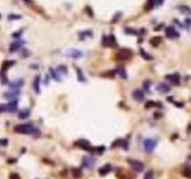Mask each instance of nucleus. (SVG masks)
Segmentation results:
<instances>
[{
    "label": "nucleus",
    "mask_w": 191,
    "mask_h": 179,
    "mask_svg": "<svg viewBox=\"0 0 191 179\" xmlns=\"http://www.w3.org/2000/svg\"><path fill=\"white\" fill-rule=\"evenodd\" d=\"M14 131L18 133L21 134H34V135H39V130L37 129L35 127L32 126L30 124H21V125H17L14 128Z\"/></svg>",
    "instance_id": "1"
},
{
    "label": "nucleus",
    "mask_w": 191,
    "mask_h": 179,
    "mask_svg": "<svg viewBox=\"0 0 191 179\" xmlns=\"http://www.w3.org/2000/svg\"><path fill=\"white\" fill-rule=\"evenodd\" d=\"M132 56V52L128 49H120L117 53V59L119 61H126L131 59Z\"/></svg>",
    "instance_id": "2"
},
{
    "label": "nucleus",
    "mask_w": 191,
    "mask_h": 179,
    "mask_svg": "<svg viewBox=\"0 0 191 179\" xmlns=\"http://www.w3.org/2000/svg\"><path fill=\"white\" fill-rule=\"evenodd\" d=\"M95 165V160L91 156H84L82 159V166L86 169L91 170Z\"/></svg>",
    "instance_id": "3"
},
{
    "label": "nucleus",
    "mask_w": 191,
    "mask_h": 179,
    "mask_svg": "<svg viewBox=\"0 0 191 179\" xmlns=\"http://www.w3.org/2000/svg\"><path fill=\"white\" fill-rule=\"evenodd\" d=\"M129 163H130L131 167L132 168V170H134L135 172L140 173L143 172L145 169V165L143 164V162H141L140 160H129Z\"/></svg>",
    "instance_id": "4"
},
{
    "label": "nucleus",
    "mask_w": 191,
    "mask_h": 179,
    "mask_svg": "<svg viewBox=\"0 0 191 179\" xmlns=\"http://www.w3.org/2000/svg\"><path fill=\"white\" fill-rule=\"evenodd\" d=\"M157 146V141L152 138H148V139H145L144 142V147L145 150L146 152H152L154 148Z\"/></svg>",
    "instance_id": "5"
},
{
    "label": "nucleus",
    "mask_w": 191,
    "mask_h": 179,
    "mask_svg": "<svg viewBox=\"0 0 191 179\" xmlns=\"http://www.w3.org/2000/svg\"><path fill=\"white\" fill-rule=\"evenodd\" d=\"M103 45L105 47H116V38H115L113 35H110L109 37H105L104 35L103 37Z\"/></svg>",
    "instance_id": "6"
},
{
    "label": "nucleus",
    "mask_w": 191,
    "mask_h": 179,
    "mask_svg": "<svg viewBox=\"0 0 191 179\" xmlns=\"http://www.w3.org/2000/svg\"><path fill=\"white\" fill-rule=\"evenodd\" d=\"M20 94V91L19 90H12V89H10V91L4 93V98H6V99L10 100V101H13V100H16V98L19 96Z\"/></svg>",
    "instance_id": "7"
},
{
    "label": "nucleus",
    "mask_w": 191,
    "mask_h": 179,
    "mask_svg": "<svg viewBox=\"0 0 191 179\" xmlns=\"http://www.w3.org/2000/svg\"><path fill=\"white\" fill-rule=\"evenodd\" d=\"M165 35L169 38H177L180 35L179 33L177 32V30L174 27H172V26H169V27L165 29Z\"/></svg>",
    "instance_id": "8"
},
{
    "label": "nucleus",
    "mask_w": 191,
    "mask_h": 179,
    "mask_svg": "<svg viewBox=\"0 0 191 179\" xmlns=\"http://www.w3.org/2000/svg\"><path fill=\"white\" fill-rule=\"evenodd\" d=\"M132 96H133V99L136 100L137 102H142V101H144V99H145L144 92L142 91V90H139V89L135 90V91L132 92Z\"/></svg>",
    "instance_id": "9"
},
{
    "label": "nucleus",
    "mask_w": 191,
    "mask_h": 179,
    "mask_svg": "<svg viewBox=\"0 0 191 179\" xmlns=\"http://www.w3.org/2000/svg\"><path fill=\"white\" fill-rule=\"evenodd\" d=\"M165 78L168 79L171 83L174 84V85H178L180 81V76L175 73V74H171V75H167L165 76Z\"/></svg>",
    "instance_id": "10"
},
{
    "label": "nucleus",
    "mask_w": 191,
    "mask_h": 179,
    "mask_svg": "<svg viewBox=\"0 0 191 179\" xmlns=\"http://www.w3.org/2000/svg\"><path fill=\"white\" fill-rule=\"evenodd\" d=\"M67 56L74 58V59H78V58H80L82 56V51L78 50V49H72V50H69L67 51Z\"/></svg>",
    "instance_id": "11"
},
{
    "label": "nucleus",
    "mask_w": 191,
    "mask_h": 179,
    "mask_svg": "<svg viewBox=\"0 0 191 179\" xmlns=\"http://www.w3.org/2000/svg\"><path fill=\"white\" fill-rule=\"evenodd\" d=\"M157 91L161 93H167L171 91V87L167 83H159L157 86Z\"/></svg>",
    "instance_id": "12"
},
{
    "label": "nucleus",
    "mask_w": 191,
    "mask_h": 179,
    "mask_svg": "<svg viewBox=\"0 0 191 179\" xmlns=\"http://www.w3.org/2000/svg\"><path fill=\"white\" fill-rule=\"evenodd\" d=\"M24 43V41H23V40H17V41L11 43L10 46V51L14 52V51H18L19 49H21V46H23Z\"/></svg>",
    "instance_id": "13"
},
{
    "label": "nucleus",
    "mask_w": 191,
    "mask_h": 179,
    "mask_svg": "<svg viewBox=\"0 0 191 179\" xmlns=\"http://www.w3.org/2000/svg\"><path fill=\"white\" fill-rule=\"evenodd\" d=\"M18 108V102L17 100L10 101L8 104H6V111L8 112H14Z\"/></svg>",
    "instance_id": "14"
},
{
    "label": "nucleus",
    "mask_w": 191,
    "mask_h": 179,
    "mask_svg": "<svg viewBox=\"0 0 191 179\" xmlns=\"http://www.w3.org/2000/svg\"><path fill=\"white\" fill-rule=\"evenodd\" d=\"M77 145L83 148L84 150H91V143L89 142L88 140H79L78 141Z\"/></svg>",
    "instance_id": "15"
},
{
    "label": "nucleus",
    "mask_w": 191,
    "mask_h": 179,
    "mask_svg": "<svg viewBox=\"0 0 191 179\" xmlns=\"http://www.w3.org/2000/svg\"><path fill=\"white\" fill-rule=\"evenodd\" d=\"M111 170H112V166H111V164L109 163H106L105 165H104L103 167H101L99 169V173L100 176H106L107 173H109L111 172Z\"/></svg>",
    "instance_id": "16"
},
{
    "label": "nucleus",
    "mask_w": 191,
    "mask_h": 179,
    "mask_svg": "<svg viewBox=\"0 0 191 179\" xmlns=\"http://www.w3.org/2000/svg\"><path fill=\"white\" fill-rule=\"evenodd\" d=\"M116 75H118L119 77H120L121 78H123V79H126L127 78V72H126V70H125V68L124 67H122V66H118L117 68H116Z\"/></svg>",
    "instance_id": "17"
},
{
    "label": "nucleus",
    "mask_w": 191,
    "mask_h": 179,
    "mask_svg": "<svg viewBox=\"0 0 191 179\" xmlns=\"http://www.w3.org/2000/svg\"><path fill=\"white\" fill-rule=\"evenodd\" d=\"M24 85V80L23 79H18L16 81H13L10 84V89L12 90H19L21 86Z\"/></svg>",
    "instance_id": "18"
},
{
    "label": "nucleus",
    "mask_w": 191,
    "mask_h": 179,
    "mask_svg": "<svg viewBox=\"0 0 191 179\" xmlns=\"http://www.w3.org/2000/svg\"><path fill=\"white\" fill-rule=\"evenodd\" d=\"M30 116V110L29 109H24V110H21L18 114V118L20 119H27Z\"/></svg>",
    "instance_id": "19"
},
{
    "label": "nucleus",
    "mask_w": 191,
    "mask_h": 179,
    "mask_svg": "<svg viewBox=\"0 0 191 179\" xmlns=\"http://www.w3.org/2000/svg\"><path fill=\"white\" fill-rule=\"evenodd\" d=\"M161 41H162V39L161 37H154L149 40V44L152 45L153 47H157L161 43Z\"/></svg>",
    "instance_id": "20"
},
{
    "label": "nucleus",
    "mask_w": 191,
    "mask_h": 179,
    "mask_svg": "<svg viewBox=\"0 0 191 179\" xmlns=\"http://www.w3.org/2000/svg\"><path fill=\"white\" fill-rule=\"evenodd\" d=\"M72 176L75 179H78L82 176V170L80 168H73L72 169Z\"/></svg>",
    "instance_id": "21"
},
{
    "label": "nucleus",
    "mask_w": 191,
    "mask_h": 179,
    "mask_svg": "<svg viewBox=\"0 0 191 179\" xmlns=\"http://www.w3.org/2000/svg\"><path fill=\"white\" fill-rule=\"evenodd\" d=\"M15 65V62L14 61H6L3 62L2 65V72H6V71L10 68V67H11L12 65Z\"/></svg>",
    "instance_id": "22"
},
{
    "label": "nucleus",
    "mask_w": 191,
    "mask_h": 179,
    "mask_svg": "<svg viewBox=\"0 0 191 179\" xmlns=\"http://www.w3.org/2000/svg\"><path fill=\"white\" fill-rule=\"evenodd\" d=\"M39 85H40V77L37 76L34 80V90H35V92L37 93L40 92V87H39Z\"/></svg>",
    "instance_id": "23"
},
{
    "label": "nucleus",
    "mask_w": 191,
    "mask_h": 179,
    "mask_svg": "<svg viewBox=\"0 0 191 179\" xmlns=\"http://www.w3.org/2000/svg\"><path fill=\"white\" fill-rule=\"evenodd\" d=\"M50 73H51V78H54L56 81H60V80H61V78H60V76H59L58 72H57V71H55L54 69L50 68Z\"/></svg>",
    "instance_id": "24"
},
{
    "label": "nucleus",
    "mask_w": 191,
    "mask_h": 179,
    "mask_svg": "<svg viewBox=\"0 0 191 179\" xmlns=\"http://www.w3.org/2000/svg\"><path fill=\"white\" fill-rule=\"evenodd\" d=\"M140 54H141V56L144 58L145 60H152L153 59V57L151 56L150 54H148L147 52H145L143 49H141L140 50Z\"/></svg>",
    "instance_id": "25"
},
{
    "label": "nucleus",
    "mask_w": 191,
    "mask_h": 179,
    "mask_svg": "<svg viewBox=\"0 0 191 179\" xmlns=\"http://www.w3.org/2000/svg\"><path fill=\"white\" fill-rule=\"evenodd\" d=\"M178 10L182 13H184V14H190V13H191V10L188 6H180L178 8Z\"/></svg>",
    "instance_id": "26"
},
{
    "label": "nucleus",
    "mask_w": 191,
    "mask_h": 179,
    "mask_svg": "<svg viewBox=\"0 0 191 179\" xmlns=\"http://www.w3.org/2000/svg\"><path fill=\"white\" fill-rule=\"evenodd\" d=\"M57 72H58V74L66 75L67 74V67L65 65H60L58 68H57Z\"/></svg>",
    "instance_id": "27"
},
{
    "label": "nucleus",
    "mask_w": 191,
    "mask_h": 179,
    "mask_svg": "<svg viewBox=\"0 0 191 179\" xmlns=\"http://www.w3.org/2000/svg\"><path fill=\"white\" fill-rule=\"evenodd\" d=\"M79 37H80L81 38H85V37H91L92 35V33L91 32V31H84V32H81L79 33ZM79 37V38H80Z\"/></svg>",
    "instance_id": "28"
},
{
    "label": "nucleus",
    "mask_w": 191,
    "mask_h": 179,
    "mask_svg": "<svg viewBox=\"0 0 191 179\" xmlns=\"http://www.w3.org/2000/svg\"><path fill=\"white\" fill-rule=\"evenodd\" d=\"M77 72H78V79L79 80V81H85L86 78H85V77L83 76L82 71H81L80 69H78Z\"/></svg>",
    "instance_id": "29"
},
{
    "label": "nucleus",
    "mask_w": 191,
    "mask_h": 179,
    "mask_svg": "<svg viewBox=\"0 0 191 179\" xmlns=\"http://www.w3.org/2000/svg\"><path fill=\"white\" fill-rule=\"evenodd\" d=\"M125 33L128 35H137L138 32L133 28H125Z\"/></svg>",
    "instance_id": "30"
},
{
    "label": "nucleus",
    "mask_w": 191,
    "mask_h": 179,
    "mask_svg": "<svg viewBox=\"0 0 191 179\" xmlns=\"http://www.w3.org/2000/svg\"><path fill=\"white\" fill-rule=\"evenodd\" d=\"M183 174L188 178H191V169L190 168H185L183 171Z\"/></svg>",
    "instance_id": "31"
},
{
    "label": "nucleus",
    "mask_w": 191,
    "mask_h": 179,
    "mask_svg": "<svg viewBox=\"0 0 191 179\" xmlns=\"http://www.w3.org/2000/svg\"><path fill=\"white\" fill-rule=\"evenodd\" d=\"M150 86H151V82L149 81V80H145V81L144 82V88H145V91H148V92H149Z\"/></svg>",
    "instance_id": "32"
},
{
    "label": "nucleus",
    "mask_w": 191,
    "mask_h": 179,
    "mask_svg": "<svg viewBox=\"0 0 191 179\" xmlns=\"http://www.w3.org/2000/svg\"><path fill=\"white\" fill-rule=\"evenodd\" d=\"M155 1H156V0H147V6L146 7L148 8V10H151V8H154Z\"/></svg>",
    "instance_id": "33"
},
{
    "label": "nucleus",
    "mask_w": 191,
    "mask_h": 179,
    "mask_svg": "<svg viewBox=\"0 0 191 179\" xmlns=\"http://www.w3.org/2000/svg\"><path fill=\"white\" fill-rule=\"evenodd\" d=\"M144 179H153V172L152 171H149L145 174V177Z\"/></svg>",
    "instance_id": "34"
},
{
    "label": "nucleus",
    "mask_w": 191,
    "mask_h": 179,
    "mask_svg": "<svg viewBox=\"0 0 191 179\" xmlns=\"http://www.w3.org/2000/svg\"><path fill=\"white\" fill-rule=\"evenodd\" d=\"M121 143H122V139H118V140H116L113 143L111 146H112V147H116L118 146H121Z\"/></svg>",
    "instance_id": "35"
},
{
    "label": "nucleus",
    "mask_w": 191,
    "mask_h": 179,
    "mask_svg": "<svg viewBox=\"0 0 191 179\" xmlns=\"http://www.w3.org/2000/svg\"><path fill=\"white\" fill-rule=\"evenodd\" d=\"M121 146H123V148L125 149V150H128V149H129V142H128V141H126V140H122Z\"/></svg>",
    "instance_id": "36"
},
{
    "label": "nucleus",
    "mask_w": 191,
    "mask_h": 179,
    "mask_svg": "<svg viewBox=\"0 0 191 179\" xmlns=\"http://www.w3.org/2000/svg\"><path fill=\"white\" fill-rule=\"evenodd\" d=\"M8 19H10V20H18V19H21V15L10 14V16H8Z\"/></svg>",
    "instance_id": "37"
},
{
    "label": "nucleus",
    "mask_w": 191,
    "mask_h": 179,
    "mask_svg": "<svg viewBox=\"0 0 191 179\" xmlns=\"http://www.w3.org/2000/svg\"><path fill=\"white\" fill-rule=\"evenodd\" d=\"M8 179H21V177H20V176H19L18 173H10V178H8Z\"/></svg>",
    "instance_id": "38"
},
{
    "label": "nucleus",
    "mask_w": 191,
    "mask_h": 179,
    "mask_svg": "<svg viewBox=\"0 0 191 179\" xmlns=\"http://www.w3.org/2000/svg\"><path fill=\"white\" fill-rule=\"evenodd\" d=\"M121 14H122L121 12H118V13H116V14H115V17H114V19H113V21H112V22H116L117 20L118 21L119 19H120Z\"/></svg>",
    "instance_id": "39"
},
{
    "label": "nucleus",
    "mask_w": 191,
    "mask_h": 179,
    "mask_svg": "<svg viewBox=\"0 0 191 179\" xmlns=\"http://www.w3.org/2000/svg\"><path fill=\"white\" fill-rule=\"evenodd\" d=\"M155 102H153V101H149V102H147L146 103V105H145V108H150V107H153V106H155Z\"/></svg>",
    "instance_id": "40"
},
{
    "label": "nucleus",
    "mask_w": 191,
    "mask_h": 179,
    "mask_svg": "<svg viewBox=\"0 0 191 179\" xmlns=\"http://www.w3.org/2000/svg\"><path fill=\"white\" fill-rule=\"evenodd\" d=\"M1 112H6V104L0 105V113H1Z\"/></svg>",
    "instance_id": "41"
},
{
    "label": "nucleus",
    "mask_w": 191,
    "mask_h": 179,
    "mask_svg": "<svg viewBox=\"0 0 191 179\" xmlns=\"http://www.w3.org/2000/svg\"><path fill=\"white\" fill-rule=\"evenodd\" d=\"M0 145L7 146L8 145V140L7 139H1V140H0Z\"/></svg>",
    "instance_id": "42"
},
{
    "label": "nucleus",
    "mask_w": 191,
    "mask_h": 179,
    "mask_svg": "<svg viewBox=\"0 0 191 179\" xmlns=\"http://www.w3.org/2000/svg\"><path fill=\"white\" fill-rule=\"evenodd\" d=\"M185 24L186 26H188H188L191 25V20H190V19H185Z\"/></svg>",
    "instance_id": "43"
},
{
    "label": "nucleus",
    "mask_w": 191,
    "mask_h": 179,
    "mask_svg": "<svg viewBox=\"0 0 191 179\" xmlns=\"http://www.w3.org/2000/svg\"><path fill=\"white\" fill-rule=\"evenodd\" d=\"M86 10H87V12L90 13V16L92 17V16H93V13H92V11H91V8H90V7H87Z\"/></svg>",
    "instance_id": "44"
},
{
    "label": "nucleus",
    "mask_w": 191,
    "mask_h": 179,
    "mask_svg": "<svg viewBox=\"0 0 191 179\" xmlns=\"http://www.w3.org/2000/svg\"><path fill=\"white\" fill-rule=\"evenodd\" d=\"M188 133H191V123L188 125Z\"/></svg>",
    "instance_id": "45"
},
{
    "label": "nucleus",
    "mask_w": 191,
    "mask_h": 179,
    "mask_svg": "<svg viewBox=\"0 0 191 179\" xmlns=\"http://www.w3.org/2000/svg\"><path fill=\"white\" fill-rule=\"evenodd\" d=\"M0 19H1V14H0Z\"/></svg>",
    "instance_id": "46"
}]
</instances>
